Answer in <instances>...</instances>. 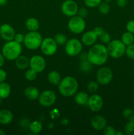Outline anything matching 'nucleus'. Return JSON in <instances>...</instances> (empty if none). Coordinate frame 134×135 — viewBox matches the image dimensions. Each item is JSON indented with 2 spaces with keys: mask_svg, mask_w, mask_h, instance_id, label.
Segmentation results:
<instances>
[{
  "mask_svg": "<svg viewBox=\"0 0 134 135\" xmlns=\"http://www.w3.org/2000/svg\"><path fill=\"white\" fill-rule=\"evenodd\" d=\"M123 132L125 134L127 135H134V122L130 121L126 123L123 129Z\"/></svg>",
  "mask_w": 134,
  "mask_h": 135,
  "instance_id": "28",
  "label": "nucleus"
},
{
  "mask_svg": "<svg viewBox=\"0 0 134 135\" xmlns=\"http://www.w3.org/2000/svg\"><path fill=\"white\" fill-rule=\"evenodd\" d=\"M86 26L85 20L84 18L75 15L70 17L68 22V29L74 34H80L84 31Z\"/></svg>",
  "mask_w": 134,
  "mask_h": 135,
  "instance_id": "7",
  "label": "nucleus"
},
{
  "mask_svg": "<svg viewBox=\"0 0 134 135\" xmlns=\"http://www.w3.org/2000/svg\"><path fill=\"white\" fill-rule=\"evenodd\" d=\"M22 47L21 44L14 40L7 42L2 47L1 53L4 57L9 61H14L21 55Z\"/></svg>",
  "mask_w": 134,
  "mask_h": 135,
  "instance_id": "3",
  "label": "nucleus"
},
{
  "mask_svg": "<svg viewBox=\"0 0 134 135\" xmlns=\"http://www.w3.org/2000/svg\"><path fill=\"white\" fill-rule=\"evenodd\" d=\"M43 38L38 31H30L24 36V44L28 50H34L40 47Z\"/></svg>",
  "mask_w": 134,
  "mask_h": 135,
  "instance_id": "5",
  "label": "nucleus"
},
{
  "mask_svg": "<svg viewBox=\"0 0 134 135\" xmlns=\"http://www.w3.org/2000/svg\"><path fill=\"white\" fill-rule=\"evenodd\" d=\"M24 34H21V33H18V34H15L13 40L18 42V43L21 44L24 42Z\"/></svg>",
  "mask_w": 134,
  "mask_h": 135,
  "instance_id": "39",
  "label": "nucleus"
},
{
  "mask_svg": "<svg viewBox=\"0 0 134 135\" xmlns=\"http://www.w3.org/2000/svg\"><path fill=\"white\" fill-rule=\"evenodd\" d=\"M59 116V112L57 109H53L51 112V117L52 118L55 119L56 117H58Z\"/></svg>",
  "mask_w": 134,
  "mask_h": 135,
  "instance_id": "43",
  "label": "nucleus"
},
{
  "mask_svg": "<svg viewBox=\"0 0 134 135\" xmlns=\"http://www.w3.org/2000/svg\"><path fill=\"white\" fill-rule=\"evenodd\" d=\"M125 133L124 132L122 131H116L115 135H124Z\"/></svg>",
  "mask_w": 134,
  "mask_h": 135,
  "instance_id": "47",
  "label": "nucleus"
},
{
  "mask_svg": "<svg viewBox=\"0 0 134 135\" xmlns=\"http://www.w3.org/2000/svg\"><path fill=\"white\" fill-rule=\"evenodd\" d=\"M125 54L130 59H134V44H131L126 46Z\"/></svg>",
  "mask_w": 134,
  "mask_h": 135,
  "instance_id": "33",
  "label": "nucleus"
},
{
  "mask_svg": "<svg viewBox=\"0 0 134 135\" xmlns=\"http://www.w3.org/2000/svg\"><path fill=\"white\" fill-rule=\"evenodd\" d=\"M99 83L95 81H91L89 84H87V90L90 93H95L97 92L99 89Z\"/></svg>",
  "mask_w": 134,
  "mask_h": 135,
  "instance_id": "32",
  "label": "nucleus"
},
{
  "mask_svg": "<svg viewBox=\"0 0 134 135\" xmlns=\"http://www.w3.org/2000/svg\"><path fill=\"white\" fill-rule=\"evenodd\" d=\"M98 36L93 30H90L84 33L81 36V42L87 46H91L95 44L97 40Z\"/></svg>",
  "mask_w": 134,
  "mask_h": 135,
  "instance_id": "16",
  "label": "nucleus"
},
{
  "mask_svg": "<svg viewBox=\"0 0 134 135\" xmlns=\"http://www.w3.org/2000/svg\"><path fill=\"white\" fill-rule=\"evenodd\" d=\"M106 120L101 115H95L91 120V126L96 131H102L106 126Z\"/></svg>",
  "mask_w": 134,
  "mask_h": 135,
  "instance_id": "15",
  "label": "nucleus"
},
{
  "mask_svg": "<svg viewBox=\"0 0 134 135\" xmlns=\"http://www.w3.org/2000/svg\"><path fill=\"white\" fill-rule=\"evenodd\" d=\"M79 55H80V59L81 61L87 59V53L82 52V51H81Z\"/></svg>",
  "mask_w": 134,
  "mask_h": 135,
  "instance_id": "44",
  "label": "nucleus"
},
{
  "mask_svg": "<svg viewBox=\"0 0 134 135\" xmlns=\"http://www.w3.org/2000/svg\"><path fill=\"white\" fill-rule=\"evenodd\" d=\"M82 42L76 38H71L68 40L64 45V51L66 54L71 57L78 55L82 51Z\"/></svg>",
  "mask_w": 134,
  "mask_h": 135,
  "instance_id": "6",
  "label": "nucleus"
},
{
  "mask_svg": "<svg viewBox=\"0 0 134 135\" xmlns=\"http://www.w3.org/2000/svg\"><path fill=\"white\" fill-rule=\"evenodd\" d=\"M5 59L3 55L2 54V53H0V68L3 66L4 63H5Z\"/></svg>",
  "mask_w": 134,
  "mask_h": 135,
  "instance_id": "45",
  "label": "nucleus"
},
{
  "mask_svg": "<svg viewBox=\"0 0 134 135\" xmlns=\"http://www.w3.org/2000/svg\"><path fill=\"white\" fill-rule=\"evenodd\" d=\"M99 38L101 42L103 44H109L111 40L110 35L109 34V33L106 31H104V32L101 36H99Z\"/></svg>",
  "mask_w": 134,
  "mask_h": 135,
  "instance_id": "35",
  "label": "nucleus"
},
{
  "mask_svg": "<svg viewBox=\"0 0 134 135\" xmlns=\"http://www.w3.org/2000/svg\"><path fill=\"white\" fill-rule=\"evenodd\" d=\"M121 41L124 44L125 46H129V45L133 44L134 42V34L129 32H126L122 34L121 37Z\"/></svg>",
  "mask_w": 134,
  "mask_h": 135,
  "instance_id": "24",
  "label": "nucleus"
},
{
  "mask_svg": "<svg viewBox=\"0 0 134 135\" xmlns=\"http://www.w3.org/2000/svg\"><path fill=\"white\" fill-rule=\"evenodd\" d=\"M58 45L54 38H45L43 39L40 46L42 52L47 56L53 55L57 51Z\"/></svg>",
  "mask_w": 134,
  "mask_h": 135,
  "instance_id": "8",
  "label": "nucleus"
},
{
  "mask_svg": "<svg viewBox=\"0 0 134 135\" xmlns=\"http://www.w3.org/2000/svg\"><path fill=\"white\" fill-rule=\"evenodd\" d=\"M87 105L92 112H99L103 106V99L100 95L93 94L89 97Z\"/></svg>",
  "mask_w": 134,
  "mask_h": 135,
  "instance_id": "13",
  "label": "nucleus"
},
{
  "mask_svg": "<svg viewBox=\"0 0 134 135\" xmlns=\"http://www.w3.org/2000/svg\"><path fill=\"white\" fill-rule=\"evenodd\" d=\"M0 26H1V25H0Z\"/></svg>",
  "mask_w": 134,
  "mask_h": 135,
  "instance_id": "51",
  "label": "nucleus"
},
{
  "mask_svg": "<svg viewBox=\"0 0 134 135\" xmlns=\"http://www.w3.org/2000/svg\"><path fill=\"white\" fill-rule=\"evenodd\" d=\"M30 131L34 134H38L40 133L42 130V123L38 121H34L32 122L29 125Z\"/></svg>",
  "mask_w": 134,
  "mask_h": 135,
  "instance_id": "25",
  "label": "nucleus"
},
{
  "mask_svg": "<svg viewBox=\"0 0 134 135\" xmlns=\"http://www.w3.org/2000/svg\"><path fill=\"white\" fill-rule=\"evenodd\" d=\"M15 65L18 69L23 70L27 68L29 66V62L30 59L25 55H19L17 59H15Z\"/></svg>",
  "mask_w": 134,
  "mask_h": 135,
  "instance_id": "20",
  "label": "nucleus"
},
{
  "mask_svg": "<svg viewBox=\"0 0 134 135\" xmlns=\"http://www.w3.org/2000/svg\"><path fill=\"white\" fill-rule=\"evenodd\" d=\"M113 72L109 67H101L97 71L96 74V79L97 83L101 85H106L112 80Z\"/></svg>",
  "mask_w": 134,
  "mask_h": 135,
  "instance_id": "9",
  "label": "nucleus"
},
{
  "mask_svg": "<svg viewBox=\"0 0 134 135\" xmlns=\"http://www.w3.org/2000/svg\"><path fill=\"white\" fill-rule=\"evenodd\" d=\"M7 73L5 72V70L3 69L0 68V83L5 82V80L7 79Z\"/></svg>",
  "mask_w": 134,
  "mask_h": 135,
  "instance_id": "40",
  "label": "nucleus"
},
{
  "mask_svg": "<svg viewBox=\"0 0 134 135\" xmlns=\"http://www.w3.org/2000/svg\"><path fill=\"white\" fill-rule=\"evenodd\" d=\"M26 27L29 31H38L39 28V22L38 19L34 17H30L25 22Z\"/></svg>",
  "mask_w": 134,
  "mask_h": 135,
  "instance_id": "21",
  "label": "nucleus"
},
{
  "mask_svg": "<svg viewBox=\"0 0 134 135\" xmlns=\"http://www.w3.org/2000/svg\"><path fill=\"white\" fill-rule=\"evenodd\" d=\"M15 31L11 25L5 23L0 26V36L6 42L14 40Z\"/></svg>",
  "mask_w": 134,
  "mask_h": 135,
  "instance_id": "14",
  "label": "nucleus"
},
{
  "mask_svg": "<svg viewBox=\"0 0 134 135\" xmlns=\"http://www.w3.org/2000/svg\"><path fill=\"white\" fill-rule=\"evenodd\" d=\"M38 100L39 104L42 106L50 107L53 105L56 102V94L53 91L46 90L39 94Z\"/></svg>",
  "mask_w": 134,
  "mask_h": 135,
  "instance_id": "10",
  "label": "nucleus"
},
{
  "mask_svg": "<svg viewBox=\"0 0 134 135\" xmlns=\"http://www.w3.org/2000/svg\"><path fill=\"white\" fill-rule=\"evenodd\" d=\"M78 9V5L74 0H66L62 3V13L66 17H72L77 15Z\"/></svg>",
  "mask_w": 134,
  "mask_h": 135,
  "instance_id": "11",
  "label": "nucleus"
},
{
  "mask_svg": "<svg viewBox=\"0 0 134 135\" xmlns=\"http://www.w3.org/2000/svg\"><path fill=\"white\" fill-rule=\"evenodd\" d=\"M89 96L85 92H79L75 94L74 101L79 105H87Z\"/></svg>",
  "mask_w": 134,
  "mask_h": 135,
  "instance_id": "19",
  "label": "nucleus"
},
{
  "mask_svg": "<svg viewBox=\"0 0 134 135\" xmlns=\"http://www.w3.org/2000/svg\"><path fill=\"white\" fill-rule=\"evenodd\" d=\"M13 119V114L9 109L0 110V124L7 125L10 124Z\"/></svg>",
  "mask_w": 134,
  "mask_h": 135,
  "instance_id": "17",
  "label": "nucleus"
},
{
  "mask_svg": "<svg viewBox=\"0 0 134 135\" xmlns=\"http://www.w3.org/2000/svg\"><path fill=\"white\" fill-rule=\"evenodd\" d=\"M25 96L30 100H38L39 96V91L36 87L30 86L26 87L24 90Z\"/></svg>",
  "mask_w": 134,
  "mask_h": 135,
  "instance_id": "18",
  "label": "nucleus"
},
{
  "mask_svg": "<svg viewBox=\"0 0 134 135\" xmlns=\"http://www.w3.org/2000/svg\"><path fill=\"white\" fill-rule=\"evenodd\" d=\"M7 3V0H0V6H3L6 5Z\"/></svg>",
  "mask_w": 134,
  "mask_h": 135,
  "instance_id": "46",
  "label": "nucleus"
},
{
  "mask_svg": "<svg viewBox=\"0 0 134 135\" xmlns=\"http://www.w3.org/2000/svg\"><path fill=\"white\" fill-rule=\"evenodd\" d=\"M92 64L90 61L86 59V60L81 61L80 63V69L81 72L89 73L92 69Z\"/></svg>",
  "mask_w": 134,
  "mask_h": 135,
  "instance_id": "26",
  "label": "nucleus"
},
{
  "mask_svg": "<svg viewBox=\"0 0 134 135\" xmlns=\"http://www.w3.org/2000/svg\"><path fill=\"white\" fill-rule=\"evenodd\" d=\"M6 134V133L2 129H0V135H5Z\"/></svg>",
  "mask_w": 134,
  "mask_h": 135,
  "instance_id": "48",
  "label": "nucleus"
},
{
  "mask_svg": "<svg viewBox=\"0 0 134 135\" xmlns=\"http://www.w3.org/2000/svg\"><path fill=\"white\" fill-rule=\"evenodd\" d=\"M78 15L81 18H85L88 15V11L85 7H81L78 9Z\"/></svg>",
  "mask_w": 134,
  "mask_h": 135,
  "instance_id": "38",
  "label": "nucleus"
},
{
  "mask_svg": "<svg viewBox=\"0 0 134 135\" xmlns=\"http://www.w3.org/2000/svg\"><path fill=\"white\" fill-rule=\"evenodd\" d=\"M122 115L128 121L134 122V112L131 108H126L123 109L122 112Z\"/></svg>",
  "mask_w": 134,
  "mask_h": 135,
  "instance_id": "29",
  "label": "nucleus"
},
{
  "mask_svg": "<svg viewBox=\"0 0 134 135\" xmlns=\"http://www.w3.org/2000/svg\"><path fill=\"white\" fill-rule=\"evenodd\" d=\"M58 87L60 94L64 97H70L77 92L78 83L73 76H67L60 80Z\"/></svg>",
  "mask_w": 134,
  "mask_h": 135,
  "instance_id": "2",
  "label": "nucleus"
},
{
  "mask_svg": "<svg viewBox=\"0 0 134 135\" xmlns=\"http://www.w3.org/2000/svg\"><path fill=\"white\" fill-rule=\"evenodd\" d=\"M93 31L96 33V34H97L99 37V36H101V34L104 32V31H105V30H104V29L102 28V27H101V26H97V27L95 28L94 30H93Z\"/></svg>",
  "mask_w": 134,
  "mask_h": 135,
  "instance_id": "42",
  "label": "nucleus"
},
{
  "mask_svg": "<svg viewBox=\"0 0 134 135\" xmlns=\"http://www.w3.org/2000/svg\"><path fill=\"white\" fill-rule=\"evenodd\" d=\"M29 66L37 73L43 72L46 67V61L44 58L39 55H33L30 59Z\"/></svg>",
  "mask_w": 134,
  "mask_h": 135,
  "instance_id": "12",
  "label": "nucleus"
},
{
  "mask_svg": "<svg viewBox=\"0 0 134 135\" xmlns=\"http://www.w3.org/2000/svg\"><path fill=\"white\" fill-rule=\"evenodd\" d=\"M109 53L106 46L101 44H93L87 52V60L93 65L101 66L107 61Z\"/></svg>",
  "mask_w": 134,
  "mask_h": 135,
  "instance_id": "1",
  "label": "nucleus"
},
{
  "mask_svg": "<svg viewBox=\"0 0 134 135\" xmlns=\"http://www.w3.org/2000/svg\"><path fill=\"white\" fill-rule=\"evenodd\" d=\"M102 2V0H84V3L87 7H97Z\"/></svg>",
  "mask_w": 134,
  "mask_h": 135,
  "instance_id": "34",
  "label": "nucleus"
},
{
  "mask_svg": "<svg viewBox=\"0 0 134 135\" xmlns=\"http://www.w3.org/2000/svg\"><path fill=\"white\" fill-rule=\"evenodd\" d=\"M126 30L129 32L134 34V20H130L126 24Z\"/></svg>",
  "mask_w": 134,
  "mask_h": 135,
  "instance_id": "37",
  "label": "nucleus"
},
{
  "mask_svg": "<svg viewBox=\"0 0 134 135\" xmlns=\"http://www.w3.org/2000/svg\"><path fill=\"white\" fill-rule=\"evenodd\" d=\"M104 1H105V2H106V3H110L112 1V0H104Z\"/></svg>",
  "mask_w": 134,
  "mask_h": 135,
  "instance_id": "49",
  "label": "nucleus"
},
{
  "mask_svg": "<svg viewBox=\"0 0 134 135\" xmlns=\"http://www.w3.org/2000/svg\"><path fill=\"white\" fill-rule=\"evenodd\" d=\"M128 3V0H116V4L120 7H125Z\"/></svg>",
  "mask_w": 134,
  "mask_h": 135,
  "instance_id": "41",
  "label": "nucleus"
},
{
  "mask_svg": "<svg viewBox=\"0 0 134 135\" xmlns=\"http://www.w3.org/2000/svg\"><path fill=\"white\" fill-rule=\"evenodd\" d=\"M98 8L100 13L102 15L108 14L110 10V7L109 4L105 1H102L98 6Z\"/></svg>",
  "mask_w": 134,
  "mask_h": 135,
  "instance_id": "30",
  "label": "nucleus"
},
{
  "mask_svg": "<svg viewBox=\"0 0 134 135\" xmlns=\"http://www.w3.org/2000/svg\"><path fill=\"white\" fill-rule=\"evenodd\" d=\"M54 40L59 46H64L68 41L66 36L63 33H58V34H55Z\"/></svg>",
  "mask_w": 134,
  "mask_h": 135,
  "instance_id": "27",
  "label": "nucleus"
},
{
  "mask_svg": "<svg viewBox=\"0 0 134 135\" xmlns=\"http://www.w3.org/2000/svg\"><path fill=\"white\" fill-rule=\"evenodd\" d=\"M37 73L35 72L34 70L30 69L27 70V71L25 72L24 76L26 78V80H29V81H32V80H34L37 77Z\"/></svg>",
  "mask_w": 134,
  "mask_h": 135,
  "instance_id": "31",
  "label": "nucleus"
},
{
  "mask_svg": "<svg viewBox=\"0 0 134 135\" xmlns=\"http://www.w3.org/2000/svg\"><path fill=\"white\" fill-rule=\"evenodd\" d=\"M126 46L120 40H112L107 44V49L109 55L114 59H118L123 56L126 52Z\"/></svg>",
  "mask_w": 134,
  "mask_h": 135,
  "instance_id": "4",
  "label": "nucleus"
},
{
  "mask_svg": "<svg viewBox=\"0 0 134 135\" xmlns=\"http://www.w3.org/2000/svg\"><path fill=\"white\" fill-rule=\"evenodd\" d=\"M1 102H2V98H0V104H1Z\"/></svg>",
  "mask_w": 134,
  "mask_h": 135,
  "instance_id": "50",
  "label": "nucleus"
},
{
  "mask_svg": "<svg viewBox=\"0 0 134 135\" xmlns=\"http://www.w3.org/2000/svg\"><path fill=\"white\" fill-rule=\"evenodd\" d=\"M47 79L51 84L55 86L59 85L60 80H62L60 74L56 71H51L47 75Z\"/></svg>",
  "mask_w": 134,
  "mask_h": 135,
  "instance_id": "22",
  "label": "nucleus"
},
{
  "mask_svg": "<svg viewBox=\"0 0 134 135\" xmlns=\"http://www.w3.org/2000/svg\"><path fill=\"white\" fill-rule=\"evenodd\" d=\"M103 134L105 135H115L116 130L112 126H107L106 125L103 129Z\"/></svg>",
  "mask_w": 134,
  "mask_h": 135,
  "instance_id": "36",
  "label": "nucleus"
},
{
  "mask_svg": "<svg viewBox=\"0 0 134 135\" xmlns=\"http://www.w3.org/2000/svg\"><path fill=\"white\" fill-rule=\"evenodd\" d=\"M11 86L8 83L3 82L0 83V98L2 99L7 98L11 94Z\"/></svg>",
  "mask_w": 134,
  "mask_h": 135,
  "instance_id": "23",
  "label": "nucleus"
}]
</instances>
